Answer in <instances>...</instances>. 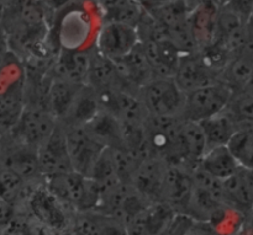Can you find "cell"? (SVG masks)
<instances>
[{"mask_svg":"<svg viewBox=\"0 0 253 235\" xmlns=\"http://www.w3.org/2000/svg\"><path fill=\"white\" fill-rule=\"evenodd\" d=\"M220 9L221 6L217 4L216 0H207L190 12L189 25L198 51L208 48L215 43Z\"/></svg>","mask_w":253,"mask_h":235,"instance_id":"9a60e30c","label":"cell"},{"mask_svg":"<svg viewBox=\"0 0 253 235\" xmlns=\"http://www.w3.org/2000/svg\"><path fill=\"white\" fill-rule=\"evenodd\" d=\"M17 219V208L6 200L0 197V231L5 232Z\"/></svg>","mask_w":253,"mask_h":235,"instance_id":"4316f807","label":"cell"},{"mask_svg":"<svg viewBox=\"0 0 253 235\" xmlns=\"http://www.w3.org/2000/svg\"><path fill=\"white\" fill-rule=\"evenodd\" d=\"M227 111L237 121L253 122V91L242 90L234 93L227 106Z\"/></svg>","mask_w":253,"mask_h":235,"instance_id":"484cf974","label":"cell"},{"mask_svg":"<svg viewBox=\"0 0 253 235\" xmlns=\"http://www.w3.org/2000/svg\"><path fill=\"white\" fill-rule=\"evenodd\" d=\"M47 189L76 213L95 211L100 202V187L94 180L76 171L44 179Z\"/></svg>","mask_w":253,"mask_h":235,"instance_id":"6da1fadb","label":"cell"},{"mask_svg":"<svg viewBox=\"0 0 253 235\" xmlns=\"http://www.w3.org/2000/svg\"><path fill=\"white\" fill-rule=\"evenodd\" d=\"M62 126V125H61ZM67 147L73 171L90 179L99 158L106 149L85 126L64 127Z\"/></svg>","mask_w":253,"mask_h":235,"instance_id":"8992f818","label":"cell"},{"mask_svg":"<svg viewBox=\"0 0 253 235\" xmlns=\"http://www.w3.org/2000/svg\"><path fill=\"white\" fill-rule=\"evenodd\" d=\"M52 78V76H51ZM84 84L73 83V81L62 80L52 78L47 90L44 107L57 118L59 123L64 121L72 107L77 94Z\"/></svg>","mask_w":253,"mask_h":235,"instance_id":"ffe728a7","label":"cell"},{"mask_svg":"<svg viewBox=\"0 0 253 235\" xmlns=\"http://www.w3.org/2000/svg\"><path fill=\"white\" fill-rule=\"evenodd\" d=\"M194 189L192 170L179 165H169L163 181L161 202L172 207L177 214H184Z\"/></svg>","mask_w":253,"mask_h":235,"instance_id":"8fae6325","label":"cell"},{"mask_svg":"<svg viewBox=\"0 0 253 235\" xmlns=\"http://www.w3.org/2000/svg\"><path fill=\"white\" fill-rule=\"evenodd\" d=\"M178 214L165 202H155L125 224L127 235H162Z\"/></svg>","mask_w":253,"mask_h":235,"instance_id":"4fadbf2b","label":"cell"},{"mask_svg":"<svg viewBox=\"0 0 253 235\" xmlns=\"http://www.w3.org/2000/svg\"><path fill=\"white\" fill-rule=\"evenodd\" d=\"M234 91L222 81L204 86L187 94L183 118L200 123L225 111Z\"/></svg>","mask_w":253,"mask_h":235,"instance_id":"277c9868","label":"cell"},{"mask_svg":"<svg viewBox=\"0 0 253 235\" xmlns=\"http://www.w3.org/2000/svg\"><path fill=\"white\" fill-rule=\"evenodd\" d=\"M187 235H240V234H230L226 232L221 231L217 227L212 226L210 223H204V222H194L188 229Z\"/></svg>","mask_w":253,"mask_h":235,"instance_id":"83f0119b","label":"cell"},{"mask_svg":"<svg viewBox=\"0 0 253 235\" xmlns=\"http://www.w3.org/2000/svg\"><path fill=\"white\" fill-rule=\"evenodd\" d=\"M74 1H76V0H41V2L44 5V7H46L52 15L57 14V12L62 11V10H67Z\"/></svg>","mask_w":253,"mask_h":235,"instance_id":"f546056e","label":"cell"},{"mask_svg":"<svg viewBox=\"0 0 253 235\" xmlns=\"http://www.w3.org/2000/svg\"><path fill=\"white\" fill-rule=\"evenodd\" d=\"M58 126L57 118L46 107L26 105L21 117L7 134L16 142L39 149Z\"/></svg>","mask_w":253,"mask_h":235,"instance_id":"5b68a950","label":"cell"},{"mask_svg":"<svg viewBox=\"0 0 253 235\" xmlns=\"http://www.w3.org/2000/svg\"><path fill=\"white\" fill-rule=\"evenodd\" d=\"M140 43L152 67L156 78H174L182 57L179 49L167 38Z\"/></svg>","mask_w":253,"mask_h":235,"instance_id":"2e32d148","label":"cell"},{"mask_svg":"<svg viewBox=\"0 0 253 235\" xmlns=\"http://www.w3.org/2000/svg\"><path fill=\"white\" fill-rule=\"evenodd\" d=\"M174 80L185 94L219 81V74L210 67L199 51L182 54Z\"/></svg>","mask_w":253,"mask_h":235,"instance_id":"30bf717a","label":"cell"},{"mask_svg":"<svg viewBox=\"0 0 253 235\" xmlns=\"http://www.w3.org/2000/svg\"><path fill=\"white\" fill-rule=\"evenodd\" d=\"M192 223L193 221L189 217L184 216V214H178L162 235H187L188 229L192 226Z\"/></svg>","mask_w":253,"mask_h":235,"instance_id":"f1b7e54d","label":"cell"},{"mask_svg":"<svg viewBox=\"0 0 253 235\" xmlns=\"http://www.w3.org/2000/svg\"><path fill=\"white\" fill-rule=\"evenodd\" d=\"M239 121L227 111H222L219 115L200 122L207 143V150L229 144L230 139L236 131Z\"/></svg>","mask_w":253,"mask_h":235,"instance_id":"7402d4cb","label":"cell"},{"mask_svg":"<svg viewBox=\"0 0 253 235\" xmlns=\"http://www.w3.org/2000/svg\"><path fill=\"white\" fill-rule=\"evenodd\" d=\"M85 127L105 148H124L123 122L110 113L101 111Z\"/></svg>","mask_w":253,"mask_h":235,"instance_id":"cb8c5ba5","label":"cell"},{"mask_svg":"<svg viewBox=\"0 0 253 235\" xmlns=\"http://www.w3.org/2000/svg\"><path fill=\"white\" fill-rule=\"evenodd\" d=\"M246 34L249 37V42H253V10L246 20Z\"/></svg>","mask_w":253,"mask_h":235,"instance_id":"1f68e13d","label":"cell"},{"mask_svg":"<svg viewBox=\"0 0 253 235\" xmlns=\"http://www.w3.org/2000/svg\"><path fill=\"white\" fill-rule=\"evenodd\" d=\"M25 203L31 218L36 219L56 234L72 228L76 212L47 189L43 179L35 182Z\"/></svg>","mask_w":253,"mask_h":235,"instance_id":"7a4b0ae2","label":"cell"},{"mask_svg":"<svg viewBox=\"0 0 253 235\" xmlns=\"http://www.w3.org/2000/svg\"><path fill=\"white\" fill-rule=\"evenodd\" d=\"M72 229L76 235H127L120 219L95 211L76 213Z\"/></svg>","mask_w":253,"mask_h":235,"instance_id":"ac0fdd59","label":"cell"},{"mask_svg":"<svg viewBox=\"0 0 253 235\" xmlns=\"http://www.w3.org/2000/svg\"><path fill=\"white\" fill-rule=\"evenodd\" d=\"M5 12H6V7L2 4H0V31L4 27V20H5Z\"/></svg>","mask_w":253,"mask_h":235,"instance_id":"836d02e7","label":"cell"},{"mask_svg":"<svg viewBox=\"0 0 253 235\" xmlns=\"http://www.w3.org/2000/svg\"><path fill=\"white\" fill-rule=\"evenodd\" d=\"M175 1H178V0H140L141 5L146 11H153V10H157Z\"/></svg>","mask_w":253,"mask_h":235,"instance_id":"4dcf8cb0","label":"cell"},{"mask_svg":"<svg viewBox=\"0 0 253 235\" xmlns=\"http://www.w3.org/2000/svg\"><path fill=\"white\" fill-rule=\"evenodd\" d=\"M216 1H217V4L220 5V6L224 7V6H226V5L229 4V2L231 1V0H216Z\"/></svg>","mask_w":253,"mask_h":235,"instance_id":"8d00e7d4","label":"cell"},{"mask_svg":"<svg viewBox=\"0 0 253 235\" xmlns=\"http://www.w3.org/2000/svg\"><path fill=\"white\" fill-rule=\"evenodd\" d=\"M140 43L136 27L118 22H103L95 38L96 51L111 61L130 54Z\"/></svg>","mask_w":253,"mask_h":235,"instance_id":"52a82bcc","label":"cell"},{"mask_svg":"<svg viewBox=\"0 0 253 235\" xmlns=\"http://www.w3.org/2000/svg\"><path fill=\"white\" fill-rule=\"evenodd\" d=\"M39 170L42 179L73 171L67 147L66 133L61 125L53 134L37 149Z\"/></svg>","mask_w":253,"mask_h":235,"instance_id":"9c48e42d","label":"cell"},{"mask_svg":"<svg viewBox=\"0 0 253 235\" xmlns=\"http://www.w3.org/2000/svg\"><path fill=\"white\" fill-rule=\"evenodd\" d=\"M95 4L103 22H118L132 27H137L145 11L140 0H101Z\"/></svg>","mask_w":253,"mask_h":235,"instance_id":"44dd1931","label":"cell"},{"mask_svg":"<svg viewBox=\"0 0 253 235\" xmlns=\"http://www.w3.org/2000/svg\"><path fill=\"white\" fill-rule=\"evenodd\" d=\"M169 164L160 158L150 157L142 160L131 180V185L146 200L155 203L161 202L163 181Z\"/></svg>","mask_w":253,"mask_h":235,"instance_id":"5bb4252c","label":"cell"},{"mask_svg":"<svg viewBox=\"0 0 253 235\" xmlns=\"http://www.w3.org/2000/svg\"><path fill=\"white\" fill-rule=\"evenodd\" d=\"M183 1H184L185 5L189 7L190 11H193L195 7H198L200 4H203V2L207 1V0H183Z\"/></svg>","mask_w":253,"mask_h":235,"instance_id":"d6a6232c","label":"cell"},{"mask_svg":"<svg viewBox=\"0 0 253 235\" xmlns=\"http://www.w3.org/2000/svg\"><path fill=\"white\" fill-rule=\"evenodd\" d=\"M100 112L101 106L95 89L91 88L89 84H84L77 94L67 117L59 125L64 126V127L86 126Z\"/></svg>","mask_w":253,"mask_h":235,"instance_id":"d6986e66","label":"cell"},{"mask_svg":"<svg viewBox=\"0 0 253 235\" xmlns=\"http://www.w3.org/2000/svg\"><path fill=\"white\" fill-rule=\"evenodd\" d=\"M91 49H58L49 66V75L62 80L88 84Z\"/></svg>","mask_w":253,"mask_h":235,"instance_id":"7c38bea8","label":"cell"},{"mask_svg":"<svg viewBox=\"0 0 253 235\" xmlns=\"http://www.w3.org/2000/svg\"><path fill=\"white\" fill-rule=\"evenodd\" d=\"M227 148L240 167L253 169V122L239 121Z\"/></svg>","mask_w":253,"mask_h":235,"instance_id":"d4e9b609","label":"cell"},{"mask_svg":"<svg viewBox=\"0 0 253 235\" xmlns=\"http://www.w3.org/2000/svg\"><path fill=\"white\" fill-rule=\"evenodd\" d=\"M89 1H93V2H99V1H101V0H89Z\"/></svg>","mask_w":253,"mask_h":235,"instance_id":"74e56055","label":"cell"},{"mask_svg":"<svg viewBox=\"0 0 253 235\" xmlns=\"http://www.w3.org/2000/svg\"><path fill=\"white\" fill-rule=\"evenodd\" d=\"M150 117H183L187 94L174 78H155L138 94Z\"/></svg>","mask_w":253,"mask_h":235,"instance_id":"3957f363","label":"cell"},{"mask_svg":"<svg viewBox=\"0 0 253 235\" xmlns=\"http://www.w3.org/2000/svg\"><path fill=\"white\" fill-rule=\"evenodd\" d=\"M224 201L230 208L246 216L253 208V169L241 168L224 181Z\"/></svg>","mask_w":253,"mask_h":235,"instance_id":"e0dca14e","label":"cell"},{"mask_svg":"<svg viewBox=\"0 0 253 235\" xmlns=\"http://www.w3.org/2000/svg\"><path fill=\"white\" fill-rule=\"evenodd\" d=\"M16 1L17 0H0V4H2L7 9V7L12 6V5H14Z\"/></svg>","mask_w":253,"mask_h":235,"instance_id":"e575fe53","label":"cell"},{"mask_svg":"<svg viewBox=\"0 0 253 235\" xmlns=\"http://www.w3.org/2000/svg\"><path fill=\"white\" fill-rule=\"evenodd\" d=\"M0 164L27 182L41 180L36 148L29 147L6 134L0 145Z\"/></svg>","mask_w":253,"mask_h":235,"instance_id":"ba28073f","label":"cell"},{"mask_svg":"<svg viewBox=\"0 0 253 235\" xmlns=\"http://www.w3.org/2000/svg\"><path fill=\"white\" fill-rule=\"evenodd\" d=\"M199 168L217 180L230 179L234 176L241 167L231 154L227 145L216 147L205 152L199 163Z\"/></svg>","mask_w":253,"mask_h":235,"instance_id":"603a6c76","label":"cell"},{"mask_svg":"<svg viewBox=\"0 0 253 235\" xmlns=\"http://www.w3.org/2000/svg\"><path fill=\"white\" fill-rule=\"evenodd\" d=\"M6 134H7V133L5 132V131L2 130L1 127H0V145H1V143L4 142V139H5V137H6Z\"/></svg>","mask_w":253,"mask_h":235,"instance_id":"d590c367","label":"cell"}]
</instances>
